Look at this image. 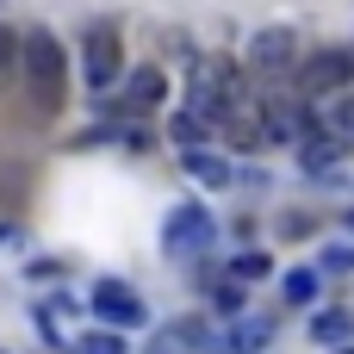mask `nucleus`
Returning a JSON list of instances; mask_svg holds the SVG:
<instances>
[{
  "label": "nucleus",
  "mask_w": 354,
  "mask_h": 354,
  "mask_svg": "<svg viewBox=\"0 0 354 354\" xmlns=\"http://www.w3.org/2000/svg\"><path fill=\"white\" fill-rule=\"evenodd\" d=\"M19 62H25V81H31V106L44 112V118H56L62 112V44H56V31H31L25 44H19Z\"/></svg>",
  "instance_id": "obj_1"
},
{
  "label": "nucleus",
  "mask_w": 354,
  "mask_h": 354,
  "mask_svg": "<svg viewBox=\"0 0 354 354\" xmlns=\"http://www.w3.org/2000/svg\"><path fill=\"white\" fill-rule=\"evenodd\" d=\"M124 75V37H118V25H87L81 31V81L93 87V93H106L112 81Z\"/></svg>",
  "instance_id": "obj_2"
},
{
  "label": "nucleus",
  "mask_w": 354,
  "mask_h": 354,
  "mask_svg": "<svg viewBox=\"0 0 354 354\" xmlns=\"http://www.w3.org/2000/svg\"><path fill=\"white\" fill-rule=\"evenodd\" d=\"M212 236H218V224H212V212H205V205H174V212H168V224H162V249H168L174 261L205 255V249H212Z\"/></svg>",
  "instance_id": "obj_3"
},
{
  "label": "nucleus",
  "mask_w": 354,
  "mask_h": 354,
  "mask_svg": "<svg viewBox=\"0 0 354 354\" xmlns=\"http://www.w3.org/2000/svg\"><path fill=\"white\" fill-rule=\"evenodd\" d=\"M87 305H93V317H100L106 330H143V324H149V305H143L137 286H124V280H100Z\"/></svg>",
  "instance_id": "obj_4"
},
{
  "label": "nucleus",
  "mask_w": 354,
  "mask_h": 354,
  "mask_svg": "<svg viewBox=\"0 0 354 354\" xmlns=\"http://www.w3.org/2000/svg\"><path fill=\"white\" fill-rule=\"evenodd\" d=\"M249 68H255V75H286V68H299V31H286V25L255 31V37H249Z\"/></svg>",
  "instance_id": "obj_5"
},
{
  "label": "nucleus",
  "mask_w": 354,
  "mask_h": 354,
  "mask_svg": "<svg viewBox=\"0 0 354 354\" xmlns=\"http://www.w3.org/2000/svg\"><path fill=\"white\" fill-rule=\"evenodd\" d=\"M299 81H305L311 93H336V87H348V81H354V44H342V50H317V56L299 68Z\"/></svg>",
  "instance_id": "obj_6"
},
{
  "label": "nucleus",
  "mask_w": 354,
  "mask_h": 354,
  "mask_svg": "<svg viewBox=\"0 0 354 354\" xmlns=\"http://www.w3.org/2000/svg\"><path fill=\"white\" fill-rule=\"evenodd\" d=\"M342 156H348V143L330 131V124H317L305 143H299V162H305V174H324V180H336V168H342Z\"/></svg>",
  "instance_id": "obj_7"
},
{
  "label": "nucleus",
  "mask_w": 354,
  "mask_h": 354,
  "mask_svg": "<svg viewBox=\"0 0 354 354\" xmlns=\"http://www.w3.org/2000/svg\"><path fill=\"white\" fill-rule=\"evenodd\" d=\"M180 168H187L199 187H212V193L236 187V168H230V156H218V149H187V156H180Z\"/></svg>",
  "instance_id": "obj_8"
},
{
  "label": "nucleus",
  "mask_w": 354,
  "mask_h": 354,
  "mask_svg": "<svg viewBox=\"0 0 354 354\" xmlns=\"http://www.w3.org/2000/svg\"><path fill=\"white\" fill-rule=\"evenodd\" d=\"M224 137L236 143V149H255V143H268V131H261V106H249V93L224 112Z\"/></svg>",
  "instance_id": "obj_9"
},
{
  "label": "nucleus",
  "mask_w": 354,
  "mask_h": 354,
  "mask_svg": "<svg viewBox=\"0 0 354 354\" xmlns=\"http://www.w3.org/2000/svg\"><path fill=\"white\" fill-rule=\"evenodd\" d=\"M311 342L317 348H348L354 342V311H317L311 317Z\"/></svg>",
  "instance_id": "obj_10"
},
{
  "label": "nucleus",
  "mask_w": 354,
  "mask_h": 354,
  "mask_svg": "<svg viewBox=\"0 0 354 354\" xmlns=\"http://www.w3.org/2000/svg\"><path fill=\"white\" fill-rule=\"evenodd\" d=\"M162 93H168V75H162V68H131V81H124V100H131L137 112L162 106Z\"/></svg>",
  "instance_id": "obj_11"
},
{
  "label": "nucleus",
  "mask_w": 354,
  "mask_h": 354,
  "mask_svg": "<svg viewBox=\"0 0 354 354\" xmlns=\"http://www.w3.org/2000/svg\"><path fill=\"white\" fill-rule=\"evenodd\" d=\"M205 336H212L205 324H174L168 336H156V348H149V354H193V348H205Z\"/></svg>",
  "instance_id": "obj_12"
},
{
  "label": "nucleus",
  "mask_w": 354,
  "mask_h": 354,
  "mask_svg": "<svg viewBox=\"0 0 354 354\" xmlns=\"http://www.w3.org/2000/svg\"><path fill=\"white\" fill-rule=\"evenodd\" d=\"M317 292H324V274H311V268L286 274V305H317Z\"/></svg>",
  "instance_id": "obj_13"
},
{
  "label": "nucleus",
  "mask_w": 354,
  "mask_h": 354,
  "mask_svg": "<svg viewBox=\"0 0 354 354\" xmlns=\"http://www.w3.org/2000/svg\"><path fill=\"white\" fill-rule=\"evenodd\" d=\"M168 131H174V143H180V149H199V143H205V131H212V124H199V118H193V112H180V118H174V124H168Z\"/></svg>",
  "instance_id": "obj_14"
},
{
  "label": "nucleus",
  "mask_w": 354,
  "mask_h": 354,
  "mask_svg": "<svg viewBox=\"0 0 354 354\" xmlns=\"http://www.w3.org/2000/svg\"><path fill=\"white\" fill-rule=\"evenodd\" d=\"M75 354H124V336H118V330H112V336H106V330H93V336H81V342H75Z\"/></svg>",
  "instance_id": "obj_15"
},
{
  "label": "nucleus",
  "mask_w": 354,
  "mask_h": 354,
  "mask_svg": "<svg viewBox=\"0 0 354 354\" xmlns=\"http://www.w3.org/2000/svg\"><path fill=\"white\" fill-rule=\"evenodd\" d=\"M330 131H336L342 143H354V93H342V100H336V112H330Z\"/></svg>",
  "instance_id": "obj_16"
},
{
  "label": "nucleus",
  "mask_w": 354,
  "mask_h": 354,
  "mask_svg": "<svg viewBox=\"0 0 354 354\" xmlns=\"http://www.w3.org/2000/svg\"><path fill=\"white\" fill-rule=\"evenodd\" d=\"M268 268H274V261H268V255H255V249L230 261V274H236V280H268Z\"/></svg>",
  "instance_id": "obj_17"
},
{
  "label": "nucleus",
  "mask_w": 354,
  "mask_h": 354,
  "mask_svg": "<svg viewBox=\"0 0 354 354\" xmlns=\"http://www.w3.org/2000/svg\"><path fill=\"white\" fill-rule=\"evenodd\" d=\"M317 268H324V274H354V249H348V243L324 249V255H317Z\"/></svg>",
  "instance_id": "obj_18"
},
{
  "label": "nucleus",
  "mask_w": 354,
  "mask_h": 354,
  "mask_svg": "<svg viewBox=\"0 0 354 354\" xmlns=\"http://www.w3.org/2000/svg\"><path fill=\"white\" fill-rule=\"evenodd\" d=\"M19 44H25V37H12V31H6V25H0V75H6V68H12V62H19Z\"/></svg>",
  "instance_id": "obj_19"
},
{
  "label": "nucleus",
  "mask_w": 354,
  "mask_h": 354,
  "mask_svg": "<svg viewBox=\"0 0 354 354\" xmlns=\"http://www.w3.org/2000/svg\"><path fill=\"white\" fill-rule=\"evenodd\" d=\"M336 354H354V348H336Z\"/></svg>",
  "instance_id": "obj_20"
}]
</instances>
